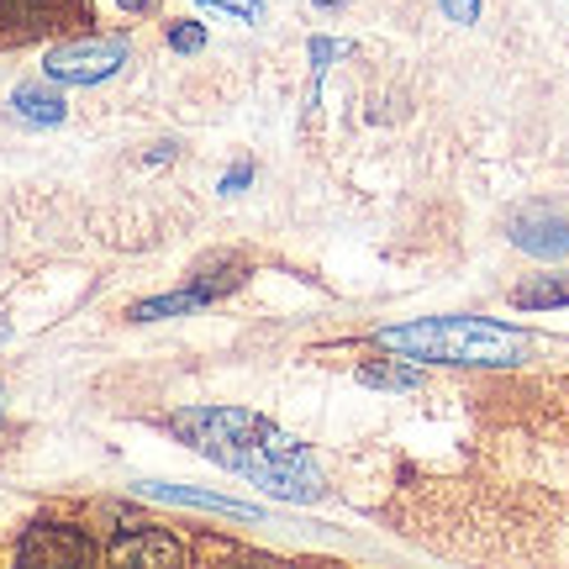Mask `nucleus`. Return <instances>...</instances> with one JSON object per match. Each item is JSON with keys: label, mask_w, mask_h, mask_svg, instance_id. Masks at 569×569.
Returning <instances> with one entry per match:
<instances>
[{"label": "nucleus", "mask_w": 569, "mask_h": 569, "mask_svg": "<svg viewBox=\"0 0 569 569\" xmlns=\"http://www.w3.org/2000/svg\"><path fill=\"white\" fill-rule=\"evenodd\" d=\"M174 438L217 459L222 469H238L248 475L253 486H264L269 496H284V501H322V475L311 465L290 432H280L274 422L253 417V411H238V407H190V411H174Z\"/></svg>", "instance_id": "nucleus-1"}, {"label": "nucleus", "mask_w": 569, "mask_h": 569, "mask_svg": "<svg viewBox=\"0 0 569 569\" xmlns=\"http://www.w3.org/2000/svg\"><path fill=\"white\" fill-rule=\"evenodd\" d=\"M380 348L401 353V359H422V365H522L528 359V338L517 327L480 322V317H427V322L386 327Z\"/></svg>", "instance_id": "nucleus-2"}, {"label": "nucleus", "mask_w": 569, "mask_h": 569, "mask_svg": "<svg viewBox=\"0 0 569 569\" xmlns=\"http://www.w3.org/2000/svg\"><path fill=\"white\" fill-rule=\"evenodd\" d=\"M122 63H127L122 38H80V42H59L42 69H48V80H63V84H101Z\"/></svg>", "instance_id": "nucleus-3"}, {"label": "nucleus", "mask_w": 569, "mask_h": 569, "mask_svg": "<svg viewBox=\"0 0 569 569\" xmlns=\"http://www.w3.org/2000/svg\"><path fill=\"white\" fill-rule=\"evenodd\" d=\"M511 243L538 259H559L569 253V206L559 201H532L511 217Z\"/></svg>", "instance_id": "nucleus-4"}, {"label": "nucleus", "mask_w": 569, "mask_h": 569, "mask_svg": "<svg viewBox=\"0 0 569 569\" xmlns=\"http://www.w3.org/2000/svg\"><path fill=\"white\" fill-rule=\"evenodd\" d=\"M17 559L21 565H53V569L90 565V559H96V543H90L80 528H59V522L48 528V522H42V528H32L17 543Z\"/></svg>", "instance_id": "nucleus-5"}, {"label": "nucleus", "mask_w": 569, "mask_h": 569, "mask_svg": "<svg viewBox=\"0 0 569 569\" xmlns=\"http://www.w3.org/2000/svg\"><path fill=\"white\" fill-rule=\"evenodd\" d=\"M111 559L117 565H184V543L159 528H132L111 543Z\"/></svg>", "instance_id": "nucleus-6"}, {"label": "nucleus", "mask_w": 569, "mask_h": 569, "mask_svg": "<svg viewBox=\"0 0 569 569\" xmlns=\"http://www.w3.org/2000/svg\"><path fill=\"white\" fill-rule=\"evenodd\" d=\"M59 0H0V32L6 38H32L42 27H53Z\"/></svg>", "instance_id": "nucleus-7"}, {"label": "nucleus", "mask_w": 569, "mask_h": 569, "mask_svg": "<svg viewBox=\"0 0 569 569\" xmlns=\"http://www.w3.org/2000/svg\"><path fill=\"white\" fill-rule=\"evenodd\" d=\"M248 280V264L243 259H232V253H222V259H206L201 269H196V290H201L206 301H222L227 290H238V284Z\"/></svg>", "instance_id": "nucleus-8"}, {"label": "nucleus", "mask_w": 569, "mask_h": 569, "mask_svg": "<svg viewBox=\"0 0 569 569\" xmlns=\"http://www.w3.org/2000/svg\"><path fill=\"white\" fill-rule=\"evenodd\" d=\"M11 111L32 127H59L63 122V101L53 90H42V84H21L17 96H11Z\"/></svg>", "instance_id": "nucleus-9"}, {"label": "nucleus", "mask_w": 569, "mask_h": 569, "mask_svg": "<svg viewBox=\"0 0 569 569\" xmlns=\"http://www.w3.org/2000/svg\"><path fill=\"white\" fill-rule=\"evenodd\" d=\"M196 306H211L196 290V284H184L174 296H153V301H138L132 306V322H159V317H184V311H196Z\"/></svg>", "instance_id": "nucleus-10"}, {"label": "nucleus", "mask_w": 569, "mask_h": 569, "mask_svg": "<svg viewBox=\"0 0 569 569\" xmlns=\"http://www.w3.org/2000/svg\"><path fill=\"white\" fill-rule=\"evenodd\" d=\"M148 496H159V501H180V507H206V511H227V517H259L253 507H238V501H227V496H206V490H180V486H142Z\"/></svg>", "instance_id": "nucleus-11"}, {"label": "nucleus", "mask_w": 569, "mask_h": 569, "mask_svg": "<svg viewBox=\"0 0 569 569\" xmlns=\"http://www.w3.org/2000/svg\"><path fill=\"white\" fill-rule=\"evenodd\" d=\"M511 301L522 311H549V306H569V274H543V280H528Z\"/></svg>", "instance_id": "nucleus-12"}, {"label": "nucleus", "mask_w": 569, "mask_h": 569, "mask_svg": "<svg viewBox=\"0 0 569 569\" xmlns=\"http://www.w3.org/2000/svg\"><path fill=\"white\" fill-rule=\"evenodd\" d=\"M359 380H365V386H375V390H417V386H422V375H417V369H407V359H401V365H365V369H359Z\"/></svg>", "instance_id": "nucleus-13"}, {"label": "nucleus", "mask_w": 569, "mask_h": 569, "mask_svg": "<svg viewBox=\"0 0 569 569\" xmlns=\"http://www.w3.org/2000/svg\"><path fill=\"white\" fill-rule=\"evenodd\" d=\"M169 42H174L180 53H201L206 32H201V27H196V21H180V27H169Z\"/></svg>", "instance_id": "nucleus-14"}, {"label": "nucleus", "mask_w": 569, "mask_h": 569, "mask_svg": "<svg viewBox=\"0 0 569 569\" xmlns=\"http://www.w3.org/2000/svg\"><path fill=\"white\" fill-rule=\"evenodd\" d=\"M206 6L232 11V17H243V21H259V17H264V6H259V0H206Z\"/></svg>", "instance_id": "nucleus-15"}, {"label": "nucleus", "mask_w": 569, "mask_h": 569, "mask_svg": "<svg viewBox=\"0 0 569 569\" xmlns=\"http://www.w3.org/2000/svg\"><path fill=\"white\" fill-rule=\"evenodd\" d=\"M443 11L453 21H475V17H480V0H443Z\"/></svg>", "instance_id": "nucleus-16"}, {"label": "nucleus", "mask_w": 569, "mask_h": 569, "mask_svg": "<svg viewBox=\"0 0 569 569\" xmlns=\"http://www.w3.org/2000/svg\"><path fill=\"white\" fill-rule=\"evenodd\" d=\"M248 180H253V169H248V163H243V169H232V174H227V180H222V190H227V196H238V190H243Z\"/></svg>", "instance_id": "nucleus-17"}, {"label": "nucleus", "mask_w": 569, "mask_h": 569, "mask_svg": "<svg viewBox=\"0 0 569 569\" xmlns=\"http://www.w3.org/2000/svg\"><path fill=\"white\" fill-rule=\"evenodd\" d=\"M142 6H148V0H122V11H142Z\"/></svg>", "instance_id": "nucleus-18"}]
</instances>
